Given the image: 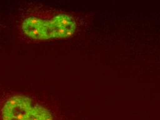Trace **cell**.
Instances as JSON below:
<instances>
[{"mask_svg":"<svg viewBox=\"0 0 160 120\" xmlns=\"http://www.w3.org/2000/svg\"><path fill=\"white\" fill-rule=\"evenodd\" d=\"M88 22L87 17L78 13L36 6L22 13L18 32L22 40L32 43L67 41L84 31Z\"/></svg>","mask_w":160,"mask_h":120,"instance_id":"cell-1","label":"cell"},{"mask_svg":"<svg viewBox=\"0 0 160 120\" xmlns=\"http://www.w3.org/2000/svg\"><path fill=\"white\" fill-rule=\"evenodd\" d=\"M0 120H69L49 102L26 93L0 89Z\"/></svg>","mask_w":160,"mask_h":120,"instance_id":"cell-2","label":"cell"}]
</instances>
